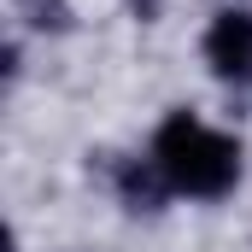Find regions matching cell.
Returning <instances> with one entry per match:
<instances>
[{"label":"cell","instance_id":"1","mask_svg":"<svg viewBox=\"0 0 252 252\" xmlns=\"http://www.w3.org/2000/svg\"><path fill=\"white\" fill-rule=\"evenodd\" d=\"M153 164L164 170L170 193H193V199H223L241 182V147L211 124H199L193 112H170L158 135H153Z\"/></svg>","mask_w":252,"mask_h":252},{"label":"cell","instance_id":"2","mask_svg":"<svg viewBox=\"0 0 252 252\" xmlns=\"http://www.w3.org/2000/svg\"><path fill=\"white\" fill-rule=\"evenodd\" d=\"M205 64L223 82H252V12L229 6L223 18H211V30H205Z\"/></svg>","mask_w":252,"mask_h":252},{"label":"cell","instance_id":"3","mask_svg":"<svg viewBox=\"0 0 252 252\" xmlns=\"http://www.w3.org/2000/svg\"><path fill=\"white\" fill-rule=\"evenodd\" d=\"M118 193H124V205H135V211H153L170 193V182H164V170L153 158H129L124 170H118Z\"/></svg>","mask_w":252,"mask_h":252},{"label":"cell","instance_id":"4","mask_svg":"<svg viewBox=\"0 0 252 252\" xmlns=\"http://www.w3.org/2000/svg\"><path fill=\"white\" fill-rule=\"evenodd\" d=\"M129 12H135V18H158V12H164V0H129Z\"/></svg>","mask_w":252,"mask_h":252}]
</instances>
